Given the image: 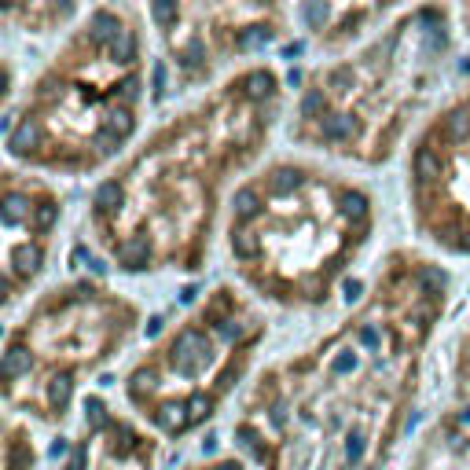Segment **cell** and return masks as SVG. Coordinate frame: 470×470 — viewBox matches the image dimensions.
Returning a JSON list of instances; mask_svg holds the SVG:
<instances>
[{"instance_id":"2","label":"cell","mask_w":470,"mask_h":470,"mask_svg":"<svg viewBox=\"0 0 470 470\" xmlns=\"http://www.w3.org/2000/svg\"><path fill=\"white\" fill-rule=\"evenodd\" d=\"M283 114V78L247 63L158 122L96 184L85 232L125 276H195L235 180L261 162Z\"/></svg>"},{"instance_id":"3","label":"cell","mask_w":470,"mask_h":470,"mask_svg":"<svg viewBox=\"0 0 470 470\" xmlns=\"http://www.w3.org/2000/svg\"><path fill=\"white\" fill-rule=\"evenodd\" d=\"M144 19L133 4L85 8L8 107V162L41 177H89L129 155L147 103Z\"/></svg>"},{"instance_id":"16","label":"cell","mask_w":470,"mask_h":470,"mask_svg":"<svg viewBox=\"0 0 470 470\" xmlns=\"http://www.w3.org/2000/svg\"><path fill=\"white\" fill-rule=\"evenodd\" d=\"M180 470H247L243 467V459L235 456H213V459H199V463H188Z\"/></svg>"},{"instance_id":"10","label":"cell","mask_w":470,"mask_h":470,"mask_svg":"<svg viewBox=\"0 0 470 470\" xmlns=\"http://www.w3.org/2000/svg\"><path fill=\"white\" fill-rule=\"evenodd\" d=\"M0 217H4V309H15L45 276L56 228L63 221V195L48 177L8 166L0 177Z\"/></svg>"},{"instance_id":"6","label":"cell","mask_w":470,"mask_h":470,"mask_svg":"<svg viewBox=\"0 0 470 470\" xmlns=\"http://www.w3.org/2000/svg\"><path fill=\"white\" fill-rule=\"evenodd\" d=\"M269 338L261 305L235 283H217L169 324L125 375V401L151 434L184 441L243 386Z\"/></svg>"},{"instance_id":"5","label":"cell","mask_w":470,"mask_h":470,"mask_svg":"<svg viewBox=\"0 0 470 470\" xmlns=\"http://www.w3.org/2000/svg\"><path fill=\"white\" fill-rule=\"evenodd\" d=\"M456 8H397L357 48L320 63L298 89L291 144L349 166H386L434 111L452 59Z\"/></svg>"},{"instance_id":"4","label":"cell","mask_w":470,"mask_h":470,"mask_svg":"<svg viewBox=\"0 0 470 470\" xmlns=\"http://www.w3.org/2000/svg\"><path fill=\"white\" fill-rule=\"evenodd\" d=\"M375 224V195L360 180L302 158H276L232 191L224 250L247 294L309 313L331 302Z\"/></svg>"},{"instance_id":"14","label":"cell","mask_w":470,"mask_h":470,"mask_svg":"<svg viewBox=\"0 0 470 470\" xmlns=\"http://www.w3.org/2000/svg\"><path fill=\"white\" fill-rule=\"evenodd\" d=\"M85 8L74 4H19L4 12L8 26H23L26 34H52V30H70L81 19Z\"/></svg>"},{"instance_id":"13","label":"cell","mask_w":470,"mask_h":470,"mask_svg":"<svg viewBox=\"0 0 470 470\" xmlns=\"http://www.w3.org/2000/svg\"><path fill=\"white\" fill-rule=\"evenodd\" d=\"M305 30L313 34L316 48L324 52H349L357 37H368L397 12L390 4H302L294 8Z\"/></svg>"},{"instance_id":"11","label":"cell","mask_w":470,"mask_h":470,"mask_svg":"<svg viewBox=\"0 0 470 470\" xmlns=\"http://www.w3.org/2000/svg\"><path fill=\"white\" fill-rule=\"evenodd\" d=\"M155 463L158 434L103 397H85V419L78 434L56 445L52 470H155Z\"/></svg>"},{"instance_id":"12","label":"cell","mask_w":470,"mask_h":470,"mask_svg":"<svg viewBox=\"0 0 470 470\" xmlns=\"http://www.w3.org/2000/svg\"><path fill=\"white\" fill-rule=\"evenodd\" d=\"M448 404L412 448L408 470H470V320L452 349Z\"/></svg>"},{"instance_id":"1","label":"cell","mask_w":470,"mask_h":470,"mask_svg":"<svg viewBox=\"0 0 470 470\" xmlns=\"http://www.w3.org/2000/svg\"><path fill=\"white\" fill-rule=\"evenodd\" d=\"M448 294L445 265L390 250L357 309L258 371L232 423L239 452L258 470H386Z\"/></svg>"},{"instance_id":"15","label":"cell","mask_w":470,"mask_h":470,"mask_svg":"<svg viewBox=\"0 0 470 470\" xmlns=\"http://www.w3.org/2000/svg\"><path fill=\"white\" fill-rule=\"evenodd\" d=\"M37 467V445L26 419L8 415L4 419V470H34Z\"/></svg>"},{"instance_id":"9","label":"cell","mask_w":470,"mask_h":470,"mask_svg":"<svg viewBox=\"0 0 470 470\" xmlns=\"http://www.w3.org/2000/svg\"><path fill=\"white\" fill-rule=\"evenodd\" d=\"M404 199L426 247L470 258V89L448 96L412 136Z\"/></svg>"},{"instance_id":"17","label":"cell","mask_w":470,"mask_h":470,"mask_svg":"<svg viewBox=\"0 0 470 470\" xmlns=\"http://www.w3.org/2000/svg\"><path fill=\"white\" fill-rule=\"evenodd\" d=\"M456 26L463 30V37H467V45H470V4L456 8Z\"/></svg>"},{"instance_id":"7","label":"cell","mask_w":470,"mask_h":470,"mask_svg":"<svg viewBox=\"0 0 470 470\" xmlns=\"http://www.w3.org/2000/svg\"><path fill=\"white\" fill-rule=\"evenodd\" d=\"M144 309L100 280H67L37 294L4 338L8 415L59 426L78 401L81 382L129 346Z\"/></svg>"},{"instance_id":"8","label":"cell","mask_w":470,"mask_h":470,"mask_svg":"<svg viewBox=\"0 0 470 470\" xmlns=\"http://www.w3.org/2000/svg\"><path fill=\"white\" fill-rule=\"evenodd\" d=\"M166 56L169 85L177 92L213 89L228 74L243 70L250 56L287 37L294 8L280 4H151L147 8Z\"/></svg>"}]
</instances>
